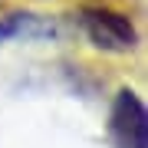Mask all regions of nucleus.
Masks as SVG:
<instances>
[{"mask_svg":"<svg viewBox=\"0 0 148 148\" xmlns=\"http://www.w3.org/2000/svg\"><path fill=\"white\" fill-rule=\"evenodd\" d=\"M112 142L115 148H148V115L135 92L122 89L112 106Z\"/></svg>","mask_w":148,"mask_h":148,"instance_id":"1","label":"nucleus"},{"mask_svg":"<svg viewBox=\"0 0 148 148\" xmlns=\"http://www.w3.org/2000/svg\"><path fill=\"white\" fill-rule=\"evenodd\" d=\"M82 30L99 49L125 53L135 46V27L115 10H82Z\"/></svg>","mask_w":148,"mask_h":148,"instance_id":"2","label":"nucleus"}]
</instances>
